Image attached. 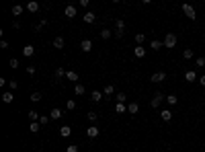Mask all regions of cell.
I'll return each mask as SVG.
<instances>
[{
  "mask_svg": "<svg viewBox=\"0 0 205 152\" xmlns=\"http://www.w3.org/2000/svg\"><path fill=\"white\" fill-rule=\"evenodd\" d=\"M183 58H184V60H191V58H193V49H184Z\"/></svg>",
  "mask_w": 205,
  "mask_h": 152,
  "instance_id": "33",
  "label": "cell"
},
{
  "mask_svg": "<svg viewBox=\"0 0 205 152\" xmlns=\"http://www.w3.org/2000/svg\"><path fill=\"white\" fill-rule=\"evenodd\" d=\"M80 49L84 51V54H88L90 49H92V41H90V39H82V43H80Z\"/></svg>",
  "mask_w": 205,
  "mask_h": 152,
  "instance_id": "5",
  "label": "cell"
},
{
  "mask_svg": "<svg viewBox=\"0 0 205 152\" xmlns=\"http://www.w3.org/2000/svg\"><path fill=\"white\" fill-rule=\"evenodd\" d=\"M86 117H88V121H90V124H95L96 119H99V115H96L95 111H90V113H88V115H86Z\"/></svg>",
  "mask_w": 205,
  "mask_h": 152,
  "instance_id": "30",
  "label": "cell"
},
{
  "mask_svg": "<svg viewBox=\"0 0 205 152\" xmlns=\"http://www.w3.org/2000/svg\"><path fill=\"white\" fill-rule=\"evenodd\" d=\"M64 45H66V41H64V37H55V39H54V48L62 49Z\"/></svg>",
  "mask_w": 205,
  "mask_h": 152,
  "instance_id": "18",
  "label": "cell"
},
{
  "mask_svg": "<svg viewBox=\"0 0 205 152\" xmlns=\"http://www.w3.org/2000/svg\"><path fill=\"white\" fill-rule=\"evenodd\" d=\"M101 37H102V39H111V29H102Z\"/></svg>",
  "mask_w": 205,
  "mask_h": 152,
  "instance_id": "29",
  "label": "cell"
},
{
  "mask_svg": "<svg viewBox=\"0 0 205 152\" xmlns=\"http://www.w3.org/2000/svg\"><path fill=\"white\" fill-rule=\"evenodd\" d=\"M166 80V74L164 72H154L152 74V82H164Z\"/></svg>",
  "mask_w": 205,
  "mask_h": 152,
  "instance_id": "7",
  "label": "cell"
},
{
  "mask_svg": "<svg viewBox=\"0 0 205 152\" xmlns=\"http://www.w3.org/2000/svg\"><path fill=\"white\" fill-rule=\"evenodd\" d=\"M2 101H4L6 105H10L14 101V95H13V93H4V95H2Z\"/></svg>",
  "mask_w": 205,
  "mask_h": 152,
  "instance_id": "17",
  "label": "cell"
},
{
  "mask_svg": "<svg viewBox=\"0 0 205 152\" xmlns=\"http://www.w3.org/2000/svg\"><path fill=\"white\" fill-rule=\"evenodd\" d=\"M136 43H137V45H142V43H144V33H137L136 35Z\"/></svg>",
  "mask_w": 205,
  "mask_h": 152,
  "instance_id": "36",
  "label": "cell"
},
{
  "mask_svg": "<svg viewBox=\"0 0 205 152\" xmlns=\"http://www.w3.org/2000/svg\"><path fill=\"white\" fill-rule=\"evenodd\" d=\"M199 84H201V86H205V76H201V78H199Z\"/></svg>",
  "mask_w": 205,
  "mask_h": 152,
  "instance_id": "45",
  "label": "cell"
},
{
  "mask_svg": "<svg viewBox=\"0 0 205 152\" xmlns=\"http://www.w3.org/2000/svg\"><path fill=\"white\" fill-rule=\"evenodd\" d=\"M160 117H162V121H170V119H172V113L168 109H164V111H160Z\"/></svg>",
  "mask_w": 205,
  "mask_h": 152,
  "instance_id": "15",
  "label": "cell"
},
{
  "mask_svg": "<svg viewBox=\"0 0 205 152\" xmlns=\"http://www.w3.org/2000/svg\"><path fill=\"white\" fill-rule=\"evenodd\" d=\"M27 74H29V76L35 74V66H27Z\"/></svg>",
  "mask_w": 205,
  "mask_h": 152,
  "instance_id": "43",
  "label": "cell"
},
{
  "mask_svg": "<svg viewBox=\"0 0 205 152\" xmlns=\"http://www.w3.org/2000/svg\"><path fill=\"white\" fill-rule=\"evenodd\" d=\"M29 119H31V121L39 119V113H37V111H29Z\"/></svg>",
  "mask_w": 205,
  "mask_h": 152,
  "instance_id": "34",
  "label": "cell"
},
{
  "mask_svg": "<svg viewBox=\"0 0 205 152\" xmlns=\"http://www.w3.org/2000/svg\"><path fill=\"white\" fill-rule=\"evenodd\" d=\"M162 101H166V97H164L162 93H156V95H154V99L150 101V105L154 107V109H158V107L162 105Z\"/></svg>",
  "mask_w": 205,
  "mask_h": 152,
  "instance_id": "3",
  "label": "cell"
},
{
  "mask_svg": "<svg viewBox=\"0 0 205 152\" xmlns=\"http://www.w3.org/2000/svg\"><path fill=\"white\" fill-rule=\"evenodd\" d=\"M33 54H35V48H33V45H25V48H23V55H25V58H31Z\"/></svg>",
  "mask_w": 205,
  "mask_h": 152,
  "instance_id": "11",
  "label": "cell"
},
{
  "mask_svg": "<svg viewBox=\"0 0 205 152\" xmlns=\"http://www.w3.org/2000/svg\"><path fill=\"white\" fill-rule=\"evenodd\" d=\"M74 93H76V95H78V97H82V95L86 93V89H84V84H80V82H78V84H76V86H74Z\"/></svg>",
  "mask_w": 205,
  "mask_h": 152,
  "instance_id": "16",
  "label": "cell"
},
{
  "mask_svg": "<svg viewBox=\"0 0 205 152\" xmlns=\"http://www.w3.org/2000/svg\"><path fill=\"white\" fill-rule=\"evenodd\" d=\"M64 14H66V19H74V17H76V6L68 4V6H66V10H64Z\"/></svg>",
  "mask_w": 205,
  "mask_h": 152,
  "instance_id": "6",
  "label": "cell"
},
{
  "mask_svg": "<svg viewBox=\"0 0 205 152\" xmlns=\"http://www.w3.org/2000/svg\"><path fill=\"white\" fill-rule=\"evenodd\" d=\"M27 10L29 13H37V10H39V2H35V0L27 2Z\"/></svg>",
  "mask_w": 205,
  "mask_h": 152,
  "instance_id": "9",
  "label": "cell"
},
{
  "mask_svg": "<svg viewBox=\"0 0 205 152\" xmlns=\"http://www.w3.org/2000/svg\"><path fill=\"white\" fill-rule=\"evenodd\" d=\"M133 55H136V58H144V55H146V49H144V45H137V48L133 49Z\"/></svg>",
  "mask_w": 205,
  "mask_h": 152,
  "instance_id": "13",
  "label": "cell"
},
{
  "mask_svg": "<svg viewBox=\"0 0 205 152\" xmlns=\"http://www.w3.org/2000/svg\"><path fill=\"white\" fill-rule=\"evenodd\" d=\"M115 111H117V113H125V111H127V107H125V103H117L115 105Z\"/></svg>",
  "mask_w": 205,
  "mask_h": 152,
  "instance_id": "24",
  "label": "cell"
},
{
  "mask_svg": "<svg viewBox=\"0 0 205 152\" xmlns=\"http://www.w3.org/2000/svg\"><path fill=\"white\" fill-rule=\"evenodd\" d=\"M92 101H95V103L102 101V93H101V90H92Z\"/></svg>",
  "mask_w": 205,
  "mask_h": 152,
  "instance_id": "21",
  "label": "cell"
},
{
  "mask_svg": "<svg viewBox=\"0 0 205 152\" xmlns=\"http://www.w3.org/2000/svg\"><path fill=\"white\" fill-rule=\"evenodd\" d=\"M166 103L170 105V107L172 105H177V95H168V97H166Z\"/></svg>",
  "mask_w": 205,
  "mask_h": 152,
  "instance_id": "26",
  "label": "cell"
},
{
  "mask_svg": "<svg viewBox=\"0 0 205 152\" xmlns=\"http://www.w3.org/2000/svg\"><path fill=\"white\" fill-rule=\"evenodd\" d=\"M29 130L33 131V134H35V131H39V124H35V121H33V124L29 125Z\"/></svg>",
  "mask_w": 205,
  "mask_h": 152,
  "instance_id": "38",
  "label": "cell"
},
{
  "mask_svg": "<svg viewBox=\"0 0 205 152\" xmlns=\"http://www.w3.org/2000/svg\"><path fill=\"white\" fill-rule=\"evenodd\" d=\"M115 101H117V103H125V101H127V95H125V93H117Z\"/></svg>",
  "mask_w": 205,
  "mask_h": 152,
  "instance_id": "23",
  "label": "cell"
},
{
  "mask_svg": "<svg viewBox=\"0 0 205 152\" xmlns=\"http://www.w3.org/2000/svg\"><path fill=\"white\" fill-rule=\"evenodd\" d=\"M150 45H152V49H160V48L164 45V41H158V39H154V41H152Z\"/></svg>",
  "mask_w": 205,
  "mask_h": 152,
  "instance_id": "28",
  "label": "cell"
},
{
  "mask_svg": "<svg viewBox=\"0 0 205 152\" xmlns=\"http://www.w3.org/2000/svg\"><path fill=\"white\" fill-rule=\"evenodd\" d=\"M127 111H129L131 115H136L137 111H140V105H137L136 101H133V103H129V105H127Z\"/></svg>",
  "mask_w": 205,
  "mask_h": 152,
  "instance_id": "12",
  "label": "cell"
},
{
  "mask_svg": "<svg viewBox=\"0 0 205 152\" xmlns=\"http://www.w3.org/2000/svg\"><path fill=\"white\" fill-rule=\"evenodd\" d=\"M115 93V89H113V84H107L105 89H102V95H113Z\"/></svg>",
  "mask_w": 205,
  "mask_h": 152,
  "instance_id": "25",
  "label": "cell"
},
{
  "mask_svg": "<svg viewBox=\"0 0 205 152\" xmlns=\"http://www.w3.org/2000/svg\"><path fill=\"white\" fill-rule=\"evenodd\" d=\"M195 64H197L199 68H203V66H205V58H197V62H195Z\"/></svg>",
  "mask_w": 205,
  "mask_h": 152,
  "instance_id": "39",
  "label": "cell"
},
{
  "mask_svg": "<svg viewBox=\"0 0 205 152\" xmlns=\"http://www.w3.org/2000/svg\"><path fill=\"white\" fill-rule=\"evenodd\" d=\"M99 134H101V130H99L96 125H90L88 130H86V136H88V138H96Z\"/></svg>",
  "mask_w": 205,
  "mask_h": 152,
  "instance_id": "8",
  "label": "cell"
},
{
  "mask_svg": "<svg viewBox=\"0 0 205 152\" xmlns=\"http://www.w3.org/2000/svg\"><path fill=\"white\" fill-rule=\"evenodd\" d=\"M20 13H23V6H20V4H14V6H13V14H14V17H19Z\"/></svg>",
  "mask_w": 205,
  "mask_h": 152,
  "instance_id": "27",
  "label": "cell"
},
{
  "mask_svg": "<svg viewBox=\"0 0 205 152\" xmlns=\"http://www.w3.org/2000/svg\"><path fill=\"white\" fill-rule=\"evenodd\" d=\"M8 86H10V90H14L17 86H19V82H17V80H10V82H8Z\"/></svg>",
  "mask_w": 205,
  "mask_h": 152,
  "instance_id": "42",
  "label": "cell"
},
{
  "mask_svg": "<svg viewBox=\"0 0 205 152\" xmlns=\"http://www.w3.org/2000/svg\"><path fill=\"white\" fill-rule=\"evenodd\" d=\"M66 76H68L72 82H76V80H78V72H74V70H68V72H66Z\"/></svg>",
  "mask_w": 205,
  "mask_h": 152,
  "instance_id": "20",
  "label": "cell"
},
{
  "mask_svg": "<svg viewBox=\"0 0 205 152\" xmlns=\"http://www.w3.org/2000/svg\"><path fill=\"white\" fill-rule=\"evenodd\" d=\"M88 4H90L88 0H80V6H84V8H88Z\"/></svg>",
  "mask_w": 205,
  "mask_h": 152,
  "instance_id": "44",
  "label": "cell"
},
{
  "mask_svg": "<svg viewBox=\"0 0 205 152\" xmlns=\"http://www.w3.org/2000/svg\"><path fill=\"white\" fill-rule=\"evenodd\" d=\"M62 76H66V70H64V68H58V70H55V78H62Z\"/></svg>",
  "mask_w": 205,
  "mask_h": 152,
  "instance_id": "35",
  "label": "cell"
},
{
  "mask_svg": "<svg viewBox=\"0 0 205 152\" xmlns=\"http://www.w3.org/2000/svg\"><path fill=\"white\" fill-rule=\"evenodd\" d=\"M49 152H51V150H49Z\"/></svg>",
  "mask_w": 205,
  "mask_h": 152,
  "instance_id": "46",
  "label": "cell"
},
{
  "mask_svg": "<svg viewBox=\"0 0 205 152\" xmlns=\"http://www.w3.org/2000/svg\"><path fill=\"white\" fill-rule=\"evenodd\" d=\"M123 33H125V21L123 19H117L115 21V37H123Z\"/></svg>",
  "mask_w": 205,
  "mask_h": 152,
  "instance_id": "1",
  "label": "cell"
},
{
  "mask_svg": "<svg viewBox=\"0 0 205 152\" xmlns=\"http://www.w3.org/2000/svg\"><path fill=\"white\" fill-rule=\"evenodd\" d=\"M183 13L187 14V19H191V21H195V17H197V13H195V8H193L191 4H183Z\"/></svg>",
  "mask_w": 205,
  "mask_h": 152,
  "instance_id": "4",
  "label": "cell"
},
{
  "mask_svg": "<svg viewBox=\"0 0 205 152\" xmlns=\"http://www.w3.org/2000/svg\"><path fill=\"white\" fill-rule=\"evenodd\" d=\"M70 134H72V130H70V125H62V130H60V136H62V138H68Z\"/></svg>",
  "mask_w": 205,
  "mask_h": 152,
  "instance_id": "14",
  "label": "cell"
},
{
  "mask_svg": "<svg viewBox=\"0 0 205 152\" xmlns=\"http://www.w3.org/2000/svg\"><path fill=\"white\" fill-rule=\"evenodd\" d=\"M66 152H78V146H74V144H70L68 148H66Z\"/></svg>",
  "mask_w": 205,
  "mask_h": 152,
  "instance_id": "41",
  "label": "cell"
},
{
  "mask_svg": "<svg viewBox=\"0 0 205 152\" xmlns=\"http://www.w3.org/2000/svg\"><path fill=\"white\" fill-rule=\"evenodd\" d=\"M82 19H84V23H88V25H90V23H95V21H96L95 13H90V10H88V13H84V17H82Z\"/></svg>",
  "mask_w": 205,
  "mask_h": 152,
  "instance_id": "10",
  "label": "cell"
},
{
  "mask_svg": "<svg viewBox=\"0 0 205 152\" xmlns=\"http://www.w3.org/2000/svg\"><path fill=\"white\" fill-rule=\"evenodd\" d=\"M31 101H33V103H39V101H41V93H37V90H35L33 95H31Z\"/></svg>",
  "mask_w": 205,
  "mask_h": 152,
  "instance_id": "31",
  "label": "cell"
},
{
  "mask_svg": "<svg viewBox=\"0 0 205 152\" xmlns=\"http://www.w3.org/2000/svg\"><path fill=\"white\" fill-rule=\"evenodd\" d=\"M8 64H10V68H19V60H17V58H13V60H10V62H8Z\"/></svg>",
  "mask_w": 205,
  "mask_h": 152,
  "instance_id": "37",
  "label": "cell"
},
{
  "mask_svg": "<svg viewBox=\"0 0 205 152\" xmlns=\"http://www.w3.org/2000/svg\"><path fill=\"white\" fill-rule=\"evenodd\" d=\"M49 117H51V119H60V117H62V111L58 109V107H55V109H51V113H49Z\"/></svg>",
  "mask_w": 205,
  "mask_h": 152,
  "instance_id": "22",
  "label": "cell"
},
{
  "mask_svg": "<svg viewBox=\"0 0 205 152\" xmlns=\"http://www.w3.org/2000/svg\"><path fill=\"white\" fill-rule=\"evenodd\" d=\"M184 78H187L189 82H195V80H197V74H195V70H189V72L184 74Z\"/></svg>",
  "mask_w": 205,
  "mask_h": 152,
  "instance_id": "19",
  "label": "cell"
},
{
  "mask_svg": "<svg viewBox=\"0 0 205 152\" xmlns=\"http://www.w3.org/2000/svg\"><path fill=\"white\" fill-rule=\"evenodd\" d=\"M49 119H51L49 115H41V117H39V124H41V125H47V124H49Z\"/></svg>",
  "mask_w": 205,
  "mask_h": 152,
  "instance_id": "32",
  "label": "cell"
},
{
  "mask_svg": "<svg viewBox=\"0 0 205 152\" xmlns=\"http://www.w3.org/2000/svg\"><path fill=\"white\" fill-rule=\"evenodd\" d=\"M66 107H68V109L72 111V109H74V107H76V101H72V99H70L68 103H66Z\"/></svg>",
  "mask_w": 205,
  "mask_h": 152,
  "instance_id": "40",
  "label": "cell"
},
{
  "mask_svg": "<svg viewBox=\"0 0 205 152\" xmlns=\"http://www.w3.org/2000/svg\"><path fill=\"white\" fill-rule=\"evenodd\" d=\"M174 45H177V35L174 33H166V37H164V48L172 49Z\"/></svg>",
  "mask_w": 205,
  "mask_h": 152,
  "instance_id": "2",
  "label": "cell"
}]
</instances>
